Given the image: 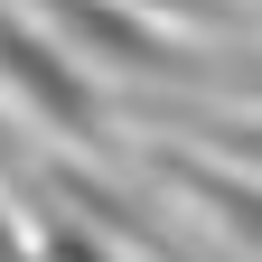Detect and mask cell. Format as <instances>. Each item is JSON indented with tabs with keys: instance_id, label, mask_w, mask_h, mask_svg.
Returning <instances> with one entry per match:
<instances>
[{
	"instance_id": "cell-1",
	"label": "cell",
	"mask_w": 262,
	"mask_h": 262,
	"mask_svg": "<svg viewBox=\"0 0 262 262\" xmlns=\"http://www.w3.org/2000/svg\"><path fill=\"white\" fill-rule=\"evenodd\" d=\"M0 84L38 122H56V131H103V94H94V75L75 66V47L38 38V28L10 19V10H0Z\"/></svg>"
},
{
	"instance_id": "cell-2",
	"label": "cell",
	"mask_w": 262,
	"mask_h": 262,
	"mask_svg": "<svg viewBox=\"0 0 262 262\" xmlns=\"http://www.w3.org/2000/svg\"><path fill=\"white\" fill-rule=\"evenodd\" d=\"M169 178L206 206L225 234H234L253 262H262V169H215V159H169Z\"/></svg>"
},
{
	"instance_id": "cell-3",
	"label": "cell",
	"mask_w": 262,
	"mask_h": 262,
	"mask_svg": "<svg viewBox=\"0 0 262 262\" xmlns=\"http://www.w3.org/2000/svg\"><path fill=\"white\" fill-rule=\"evenodd\" d=\"M47 262H113V253L94 244L84 225H66V215H47Z\"/></svg>"
}]
</instances>
